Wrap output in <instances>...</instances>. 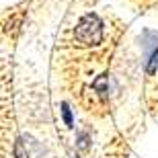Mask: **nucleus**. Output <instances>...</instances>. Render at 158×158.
<instances>
[{"instance_id": "nucleus-6", "label": "nucleus", "mask_w": 158, "mask_h": 158, "mask_svg": "<svg viewBox=\"0 0 158 158\" xmlns=\"http://www.w3.org/2000/svg\"><path fill=\"white\" fill-rule=\"evenodd\" d=\"M76 146L80 148V150H86V148H88V134H86V131H80V134H78Z\"/></svg>"}, {"instance_id": "nucleus-2", "label": "nucleus", "mask_w": 158, "mask_h": 158, "mask_svg": "<svg viewBox=\"0 0 158 158\" xmlns=\"http://www.w3.org/2000/svg\"><path fill=\"white\" fill-rule=\"evenodd\" d=\"M45 148L29 134L19 135L15 142V156L17 158H43Z\"/></svg>"}, {"instance_id": "nucleus-7", "label": "nucleus", "mask_w": 158, "mask_h": 158, "mask_svg": "<svg viewBox=\"0 0 158 158\" xmlns=\"http://www.w3.org/2000/svg\"><path fill=\"white\" fill-rule=\"evenodd\" d=\"M72 158H80V156H78V154H74V156H72Z\"/></svg>"}, {"instance_id": "nucleus-3", "label": "nucleus", "mask_w": 158, "mask_h": 158, "mask_svg": "<svg viewBox=\"0 0 158 158\" xmlns=\"http://www.w3.org/2000/svg\"><path fill=\"white\" fill-rule=\"evenodd\" d=\"M142 49H144L148 60L152 58L154 53H158V31L146 29L142 33Z\"/></svg>"}, {"instance_id": "nucleus-4", "label": "nucleus", "mask_w": 158, "mask_h": 158, "mask_svg": "<svg viewBox=\"0 0 158 158\" xmlns=\"http://www.w3.org/2000/svg\"><path fill=\"white\" fill-rule=\"evenodd\" d=\"M107 84H109V76H107V74H103V76H99L97 80H94V84H93V86L97 88V90H99V93L103 94V97H107V93H109Z\"/></svg>"}, {"instance_id": "nucleus-5", "label": "nucleus", "mask_w": 158, "mask_h": 158, "mask_svg": "<svg viewBox=\"0 0 158 158\" xmlns=\"http://www.w3.org/2000/svg\"><path fill=\"white\" fill-rule=\"evenodd\" d=\"M62 119H64L66 127H74V119H72V109L68 103H62Z\"/></svg>"}, {"instance_id": "nucleus-1", "label": "nucleus", "mask_w": 158, "mask_h": 158, "mask_svg": "<svg viewBox=\"0 0 158 158\" xmlns=\"http://www.w3.org/2000/svg\"><path fill=\"white\" fill-rule=\"evenodd\" d=\"M74 37H76L78 43H82V45H86V47L99 45L101 41H103V21L99 19V15L86 12L78 21Z\"/></svg>"}]
</instances>
